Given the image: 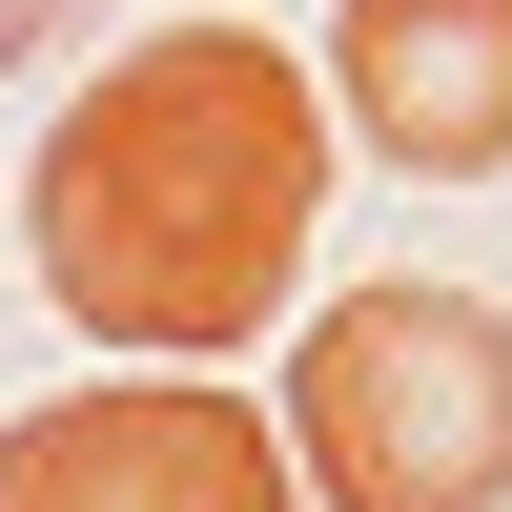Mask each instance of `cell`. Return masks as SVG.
<instances>
[{
	"label": "cell",
	"mask_w": 512,
	"mask_h": 512,
	"mask_svg": "<svg viewBox=\"0 0 512 512\" xmlns=\"http://www.w3.org/2000/svg\"><path fill=\"white\" fill-rule=\"evenodd\" d=\"M328 226V82L246 21H164L41 123V185H21V267L82 349H267L287 287H308Z\"/></svg>",
	"instance_id": "obj_1"
},
{
	"label": "cell",
	"mask_w": 512,
	"mask_h": 512,
	"mask_svg": "<svg viewBox=\"0 0 512 512\" xmlns=\"http://www.w3.org/2000/svg\"><path fill=\"white\" fill-rule=\"evenodd\" d=\"M287 472L328 512H512V308L431 267L328 287V328L287 349Z\"/></svg>",
	"instance_id": "obj_2"
},
{
	"label": "cell",
	"mask_w": 512,
	"mask_h": 512,
	"mask_svg": "<svg viewBox=\"0 0 512 512\" xmlns=\"http://www.w3.org/2000/svg\"><path fill=\"white\" fill-rule=\"evenodd\" d=\"M287 431L205 369H103V390H41L0 431V512H287Z\"/></svg>",
	"instance_id": "obj_3"
},
{
	"label": "cell",
	"mask_w": 512,
	"mask_h": 512,
	"mask_svg": "<svg viewBox=\"0 0 512 512\" xmlns=\"http://www.w3.org/2000/svg\"><path fill=\"white\" fill-rule=\"evenodd\" d=\"M328 103L390 185L512 164V0H328Z\"/></svg>",
	"instance_id": "obj_4"
},
{
	"label": "cell",
	"mask_w": 512,
	"mask_h": 512,
	"mask_svg": "<svg viewBox=\"0 0 512 512\" xmlns=\"http://www.w3.org/2000/svg\"><path fill=\"white\" fill-rule=\"evenodd\" d=\"M82 21V0H0V62H41V41H62Z\"/></svg>",
	"instance_id": "obj_5"
}]
</instances>
